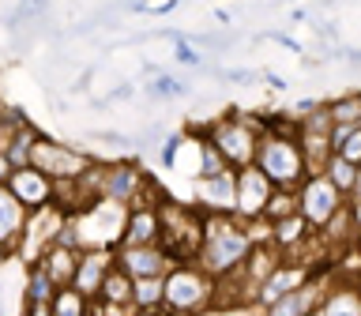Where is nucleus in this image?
<instances>
[{"label":"nucleus","mask_w":361,"mask_h":316,"mask_svg":"<svg viewBox=\"0 0 361 316\" xmlns=\"http://www.w3.org/2000/svg\"><path fill=\"white\" fill-rule=\"evenodd\" d=\"M8 188L19 196V203L27 211H38V207H49L56 203V181L49 174H42L38 166H11L8 174Z\"/></svg>","instance_id":"9"},{"label":"nucleus","mask_w":361,"mask_h":316,"mask_svg":"<svg viewBox=\"0 0 361 316\" xmlns=\"http://www.w3.org/2000/svg\"><path fill=\"white\" fill-rule=\"evenodd\" d=\"M8 174H11V162H8V154L0 151V185H4V181H8Z\"/></svg>","instance_id":"30"},{"label":"nucleus","mask_w":361,"mask_h":316,"mask_svg":"<svg viewBox=\"0 0 361 316\" xmlns=\"http://www.w3.org/2000/svg\"><path fill=\"white\" fill-rule=\"evenodd\" d=\"M354 248H357V256H361V222H357V233H354Z\"/></svg>","instance_id":"31"},{"label":"nucleus","mask_w":361,"mask_h":316,"mask_svg":"<svg viewBox=\"0 0 361 316\" xmlns=\"http://www.w3.org/2000/svg\"><path fill=\"white\" fill-rule=\"evenodd\" d=\"M109 267H113V248H79L72 286L79 293H87V298H98V286H102Z\"/></svg>","instance_id":"17"},{"label":"nucleus","mask_w":361,"mask_h":316,"mask_svg":"<svg viewBox=\"0 0 361 316\" xmlns=\"http://www.w3.org/2000/svg\"><path fill=\"white\" fill-rule=\"evenodd\" d=\"M0 312H4V282H0Z\"/></svg>","instance_id":"32"},{"label":"nucleus","mask_w":361,"mask_h":316,"mask_svg":"<svg viewBox=\"0 0 361 316\" xmlns=\"http://www.w3.org/2000/svg\"><path fill=\"white\" fill-rule=\"evenodd\" d=\"M94 162V154L79 151L75 143L53 140V135H38L30 151V166H38L42 174H49L53 181H75L83 169Z\"/></svg>","instance_id":"5"},{"label":"nucleus","mask_w":361,"mask_h":316,"mask_svg":"<svg viewBox=\"0 0 361 316\" xmlns=\"http://www.w3.org/2000/svg\"><path fill=\"white\" fill-rule=\"evenodd\" d=\"M354 286H357V293H361V275H354Z\"/></svg>","instance_id":"33"},{"label":"nucleus","mask_w":361,"mask_h":316,"mask_svg":"<svg viewBox=\"0 0 361 316\" xmlns=\"http://www.w3.org/2000/svg\"><path fill=\"white\" fill-rule=\"evenodd\" d=\"M248 253H252V237H248V226L237 214L203 211V233H200V253H196V264L203 271L222 279L241 267Z\"/></svg>","instance_id":"1"},{"label":"nucleus","mask_w":361,"mask_h":316,"mask_svg":"<svg viewBox=\"0 0 361 316\" xmlns=\"http://www.w3.org/2000/svg\"><path fill=\"white\" fill-rule=\"evenodd\" d=\"M0 135H4V132H0Z\"/></svg>","instance_id":"35"},{"label":"nucleus","mask_w":361,"mask_h":316,"mask_svg":"<svg viewBox=\"0 0 361 316\" xmlns=\"http://www.w3.org/2000/svg\"><path fill=\"white\" fill-rule=\"evenodd\" d=\"M309 275H312V267L298 264V260H282V264L256 286V293H252V309H264V312H267L271 305L282 298V293H290L293 286H301V282L309 279Z\"/></svg>","instance_id":"11"},{"label":"nucleus","mask_w":361,"mask_h":316,"mask_svg":"<svg viewBox=\"0 0 361 316\" xmlns=\"http://www.w3.org/2000/svg\"><path fill=\"white\" fill-rule=\"evenodd\" d=\"M151 72H154V79L147 83V95H151V98H158V102H166V98H185L188 90H192V87H188L180 75L158 72V68H151Z\"/></svg>","instance_id":"26"},{"label":"nucleus","mask_w":361,"mask_h":316,"mask_svg":"<svg viewBox=\"0 0 361 316\" xmlns=\"http://www.w3.org/2000/svg\"><path fill=\"white\" fill-rule=\"evenodd\" d=\"M331 151L361 166V124H335L331 128Z\"/></svg>","instance_id":"25"},{"label":"nucleus","mask_w":361,"mask_h":316,"mask_svg":"<svg viewBox=\"0 0 361 316\" xmlns=\"http://www.w3.org/2000/svg\"><path fill=\"white\" fill-rule=\"evenodd\" d=\"M90 312V298L79 293L72 282L68 286H56L53 301H49V316H87Z\"/></svg>","instance_id":"24"},{"label":"nucleus","mask_w":361,"mask_h":316,"mask_svg":"<svg viewBox=\"0 0 361 316\" xmlns=\"http://www.w3.org/2000/svg\"><path fill=\"white\" fill-rule=\"evenodd\" d=\"M259 132H264L259 117H248V113H241L237 106H230V113H222L219 121H211V124H203V128H200V135H207L233 169L252 162Z\"/></svg>","instance_id":"4"},{"label":"nucleus","mask_w":361,"mask_h":316,"mask_svg":"<svg viewBox=\"0 0 361 316\" xmlns=\"http://www.w3.org/2000/svg\"><path fill=\"white\" fill-rule=\"evenodd\" d=\"M233 192H237V177L233 169H222V174H211V177H196V207L207 211V214H233Z\"/></svg>","instance_id":"12"},{"label":"nucleus","mask_w":361,"mask_h":316,"mask_svg":"<svg viewBox=\"0 0 361 316\" xmlns=\"http://www.w3.org/2000/svg\"><path fill=\"white\" fill-rule=\"evenodd\" d=\"M298 143H301V154H305V166H309V174L324 169V162L331 158V132L298 128Z\"/></svg>","instance_id":"21"},{"label":"nucleus","mask_w":361,"mask_h":316,"mask_svg":"<svg viewBox=\"0 0 361 316\" xmlns=\"http://www.w3.org/2000/svg\"><path fill=\"white\" fill-rule=\"evenodd\" d=\"M252 162L271 177L275 188H298L309 166H305V154H301V143H298V132H279V128H264L256 140V154Z\"/></svg>","instance_id":"2"},{"label":"nucleus","mask_w":361,"mask_h":316,"mask_svg":"<svg viewBox=\"0 0 361 316\" xmlns=\"http://www.w3.org/2000/svg\"><path fill=\"white\" fill-rule=\"evenodd\" d=\"M162 245V219H158V203H132L124 214V230L117 245Z\"/></svg>","instance_id":"14"},{"label":"nucleus","mask_w":361,"mask_h":316,"mask_svg":"<svg viewBox=\"0 0 361 316\" xmlns=\"http://www.w3.org/2000/svg\"><path fill=\"white\" fill-rule=\"evenodd\" d=\"M113 264L124 267L132 279H140V275H166V271L173 267V256H169L158 241H151V245H117L113 248Z\"/></svg>","instance_id":"10"},{"label":"nucleus","mask_w":361,"mask_h":316,"mask_svg":"<svg viewBox=\"0 0 361 316\" xmlns=\"http://www.w3.org/2000/svg\"><path fill=\"white\" fill-rule=\"evenodd\" d=\"M324 106H327V117H331V128H335V124H361L357 90H354V95H338L331 102H324Z\"/></svg>","instance_id":"28"},{"label":"nucleus","mask_w":361,"mask_h":316,"mask_svg":"<svg viewBox=\"0 0 361 316\" xmlns=\"http://www.w3.org/2000/svg\"><path fill=\"white\" fill-rule=\"evenodd\" d=\"M0 260H4V256H0Z\"/></svg>","instance_id":"36"},{"label":"nucleus","mask_w":361,"mask_h":316,"mask_svg":"<svg viewBox=\"0 0 361 316\" xmlns=\"http://www.w3.org/2000/svg\"><path fill=\"white\" fill-rule=\"evenodd\" d=\"M357 102H361V90H357Z\"/></svg>","instance_id":"34"},{"label":"nucleus","mask_w":361,"mask_h":316,"mask_svg":"<svg viewBox=\"0 0 361 316\" xmlns=\"http://www.w3.org/2000/svg\"><path fill=\"white\" fill-rule=\"evenodd\" d=\"M361 316V293L354 286V279H346L343 271H335V275H327L324 282V293L320 301H316V312L312 316Z\"/></svg>","instance_id":"13"},{"label":"nucleus","mask_w":361,"mask_h":316,"mask_svg":"<svg viewBox=\"0 0 361 316\" xmlns=\"http://www.w3.org/2000/svg\"><path fill=\"white\" fill-rule=\"evenodd\" d=\"M219 75L226 79V83H237V87L259 83V72H252V68H219Z\"/></svg>","instance_id":"29"},{"label":"nucleus","mask_w":361,"mask_h":316,"mask_svg":"<svg viewBox=\"0 0 361 316\" xmlns=\"http://www.w3.org/2000/svg\"><path fill=\"white\" fill-rule=\"evenodd\" d=\"M64 214L68 211L61 203H49V207H38V211L27 214V226H23V237H19V248H16V256L23 264H34V260L56 241V230H61Z\"/></svg>","instance_id":"7"},{"label":"nucleus","mask_w":361,"mask_h":316,"mask_svg":"<svg viewBox=\"0 0 361 316\" xmlns=\"http://www.w3.org/2000/svg\"><path fill=\"white\" fill-rule=\"evenodd\" d=\"M132 312H162V275L132 279Z\"/></svg>","instance_id":"23"},{"label":"nucleus","mask_w":361,"mask_h":316,"mask_svg":"<svg viewBox=\"0 0 361 316\" xmlns=\"http://www.w3.org/2000/svg\"><path fill=\"white\" fill-rule=\"evenodd\" d=\"M90 312H132V275L113 264L98 286V298H90Z\"/></svg>","instance_id":"16"},{"label":"nucleus","mask_w":361,"mask_h":316,"mask_svg":"<svg viewBox=\"0 0 361 316\" xmlns=\"http://www.w3.org/2000/svg\"><path fill=\"white\" fill-rule=\"evenodd\" d=\"M38 128H34L30 121L23 124H11V128H4V135H0V151L8 154L11 166H27L30 162V151H34V140H38Z\"/></svg>","instance_id":"19"},{"label":"nucleus","mask_w":361,"mask_h":316,"mask_svg":"<svg viewBox=\"0 0 361 316\" xmlns=\"http://www.w3.org/2000/svg\"><path fill=\"white\" fill-rule=\"evenodd\" d=\"M233 177H237V192H233V214L241 222L248 219H264V207H267V200H271V192H275V185H271V177L259 169L256 162H248V166H237L233 169Z\"/></svg>","instance_id":"8"},{"label":"nucleus","mask_w":361,"mask_h":316,"mask_svg":"<svg viewBox=\"0 0 361 316\" xmlns=\"http://www.w3.org/2000/svg\"><path fill=\"white\" fill-rule=\"evenodd\" d=\"M196 151H200V158H196V177H211V174H222V169H233V166L222 158L219 147L207 140V135H200V140H196Z\"/></svg>","instance_id":"27"},{"label":"nucleus","mask_w":361,"mask_h":316,"mask_svg":"<svg viewBox=\"0 0 361 316\" xmlns=\"http://www.w3.org/2000/svg\"><path fill=\"white\" fill-rule=\"evenodd\" d=\"M27 207L19 203V196L8 188V181L0 185V256L11 260L19 248V237H23V226H27Z\"/></svg>","instance_id":"15"},{"label":"nucleus","mask_w":361,"mask_h":316,"mask_svg":"<svg viewBox=\"0 0 361 316\" xmlns=\"http://www.w3.org/2000/svg\"><path fill=\"white\" fill-rule=\"evenodd\" d=\"M214 309V275L196 260H180L162 275V312Z\"/></svg>","instance_id":"3"},{"label":"nucleus","mask_w":361,"mask_h":316,"mask_svg":"<svg viewBox=\"0 0 361 316\" xmlns=\"http://www.w3.org/2000/svg\"><path fill=\"white\" fill-rule=\"evenodd\" d=\"M343 203H346V196L331 185V177H327L324 169L305 174V181L298 185V211L305 214V222H309L312 230H320Z\"/></svg>","instance_id":"6"},{"label":"nucleus","mask_w":361,"mask_h":316,"mask_svg":"<svg viewBox=\"0 0 361 316\" xmlns=\"http://www.w3.org/2000/svg\"><path fill=\"white\" fill-rule=\"evenodd\" d=\"M75 260H79V248L53 241L38 260H34V264H42L45 271H49V279L56 282V286H68V282H72V275H75Z\"/></svg>","instance_id":"20"},{"label":"nucleus","mask_w":361,"mask_h":316,"mask_svg":"<svg viewBox=\"0 0 361 316\" xmlns=\"http://www.w3.org/2000/svg\"><path fill=\"white\" fill-rule=\"evenodd\" d=\"M56 293V282L42 264H27V282H23V312L49 316V301Z\"/></svg>","instance_id":"18"},{"label":"nucleus","mask_w":361,"mask_h":316,"mask_svg":"<svg viewBox=\"0 0 361 316\" xmlns=\"http://www.w3.org/2000/svg\"><path fill=\"white\" fill-rule=\"evenodd\" d=\"M324 174L331 177V185L343 192V196H357V188H361V166L357 162H350V158L331 151V158L324 162Z\"/></svg>","instance_id":"22"}]
</instances>
